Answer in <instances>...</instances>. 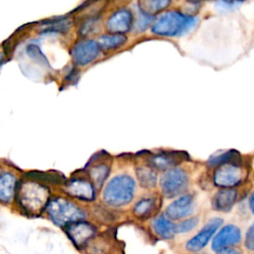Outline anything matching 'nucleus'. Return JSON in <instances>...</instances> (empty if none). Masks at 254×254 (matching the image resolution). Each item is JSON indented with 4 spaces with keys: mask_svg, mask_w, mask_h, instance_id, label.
<instances>
[{
    "mask_svg": "<svg viewBox=\"0 0 254 254\" xmlns=\"http://www.w3.org/2000/svg\"><path fill=\"white\" fill-rule=\"evenodd\" d=\"M194 208L193 198L190 194H185L174 200L166 208V216L169 219L178 220L189 216Z\"/></svg>",
    "mask_w": 254,
    "mask_h": 254,
    "instance_id": "nucleus-14",
    "label": "nucleus"
},
{
    "mask_svg": "<svg viewBox=\"0 0 254 254\" xmlns=\"http://www.w3.org/2000/svg\"><path fill=\"white\" fill-rule=\"evenodd\" d=\"M133 20L132 12L127 8H121L111 14L106 22V27L110 34L123 35L132 28Z\"/></svg>",
    "mask_w": 254,
    "mask_h": 254,
    "instance_id": "nucleus-12",
    "label": "nucleus"
},
{
    "mask_svg": "<svg viewBox=\"0 0 254 254\" xmlns=\"http://www.w3.org/2000/svg\"><path fill=\"white\" fill-rule=\"evenodd\" d=\"M152 227L156 234L165 239H172L176 233V224L165 215H159L152 221Z\"/></svg>",
    "mask_w": 254,
    "mask_h": 254,
    "instance_id": "nucleus-18",
    "label": "nucleus"
},
{
    "mask_svg": "<svg viewBox=\"0 0 254 254\" xmlns=\"http://www.w3.org/2000/svg\"><path fill=\"white\" fill-rule=\"evenodd\" d=\"M109 171H110V168L108 167V165L100 163V164H97V165L91 167L88 170V174H89V177L91 178V180L93 181L94 185L97 188H99V187H101L103 182L108 177Z\"/></svg>",
    "mask_w": 254,
    "mask_h": 254,
    "instance_id": "nucleus-22",
    "label": "nucleus"
},
{
    "mask_svg": "<svg viewBox=\"0 0 254 254\" xmlns=\"http://www.w3.org/2000/svg\"><path fill=\"white\" fill-rule=\"evenodd\" d=\"M222 222V219L219 217L210 219L193 237L187 242V250L190 252H198L204 248L216 230L220 227Z\"/></svg>",
    "mask_w": 254,
    "mask_h": 254,
    "instance_id": "nucleus-8",
    "label": "nucleus"
},
{
    "mask_svg": "<svg viewBox=\"0 0 254 254\" xmlns=\"http://www.w3.org/2000/svg\"><path fill=\"white\" fill-rule=\"evenodd\" d=\"M127 41V38L124 35L120 34H107L100 36L98 38V45L100 49L103 50H113L121 47L125 44Z\"/></svg>",
    "mask_w": 254,
    "mask_h": 254,
    "instance_id": "nucleus-20",
    "label": "nucleus"
},
{
    "mask_svg": "<svg viewBox=\"0 0 254 254\" xmlns=\"http://www.w3.org/2000/svg\"><path fill=\"white\" fill-rule=\"evenodd\" d=\"M217 254H241V253L237 249L229 248V249H225V250H222L220 252H217Z\"/></svg>",
    "mask_w": 254,
    "mask_h": 254,
    "instance_id": "nucleus-30",
    "label": "nucleus"
},
{
    "mask_svg": "<svg viewBox=\"0 0 254 254\" xmlns=\"http://www.w3.org/2000/svg\"><path fill=\"white\" fill-rule=\"evenodd\" d=\"M241 162H242V157L237 150H228L226 152L212 155L208 159L207 165L211 166V167H213V166L219 167V166L227 165V164L240 166Z\"/></svg>",
    "mask_w": 254,
    "mask_h": 254,
    "instance_id": "nucleus-16",
    "label": "nucleus"
},
{
    "mask_svg": "<svg viewBox=\"0 0 254 254\" xmlns=\"http://www.w3.org/2000/svg\"><path fill=\"white\" fill-rule=\"evenodd\" d=\"M68 21L66 18H57L43 24V29L45 32H58V31H66L68 29Z\"/></svg>",
    "mask_w": 254,
    "mask_h": 254,
    "instance_id": "nucleus-24",
    "label": "nucleus"
},
{
    "mask_svg": "<svg viewBox=\"0 0 254 254\" xmlns=\"http://www.w3.org/2000/svg\"><path fill=\"white\" fill-rule=\"evenodd\" d=\"M154 17L151 15H148L142 11H140L139 13V18H138V22H137V28L139 31L145 30L148 25L153 21Z\"/></svg>",
    "mask_w": 254,
    "mask_h": 254,
    "instance_id": "nucleus-27",
    "label": "nucleus"
},
{
    "mask_svg": "<svg viewBox=\"0 0 254 254\" xmlns=\"http://www.w3.org/2000/svg\"><path fill=\"white\" fill-rule=\"evenodd\" d=\"M242 4V2H226V1H219V2H216L215 5L217 6V8L219 9H222V10H225V11H228V10H233L235 8H237L238 6H240Z\"/></svg>",
    "mask_w": 254,
    "mask_h": 254,
    "instance_id": "nucleus-29",
    "label": "nucleus"
},
{
    "mask_svg": "<svg viewBox=\"0 0 254 254\" xmlns=\"http://www.w3.org/2000/svg\"><path fill=\"white\" fill-rule=\"evenodd\" d=\"M100 47L96 41L83 40L77 42L71 49L73 62L78 65H86L93 62L99 55Z\"/></svg>",
    "mask_w": 254,
    "mask_h": 254,
    "instance_id": "nucleus-9",
    "label": "nucleus"
},
{
    "mask_svg": "<svg viewBox=\"0 0 254 254\" xmlns=\"http://www.w3.org/2000/svg\"><path fill=\"white\" fill-rule=\"evenodd\" d=\"M243 171L240 166L227 164L216 168L213 173V183L223 189H232L241 184Z\"/></svg>",
    "mask_w": 254,
    "mask_h": 254,
    "instance_id": "nucleus-7",
    "label": "nucleus"
},
{
    "mask_svg": "<svg viewBox=\"0 0 254 254\" xmlns=\"http://www.w3.org/2000/svg\"><path fill=\"white\" fill-rule=\"evenodd\" d=\"M64 190L69 195L81 200H93L95 197V190L93 185L87 180L76 178L67 182Z\"/></svg>",
    "mask_w": 254,
    "mask_h": 254,
    "instance_id": "nucleus-13",
    "label": "nucleus"
},
{
    "mask_svg": "<svg viewBox=\"0 0 254 254\" xmlns=\"http://www.w3.org/2000/svg\"><path fill=\"white\" fill-rule=\"evenodd\" d=\"M189 178L185 170L173 168L168 170L161 178V189L167 197H174L181 194L188 187Z\"/></svg>",
    "mask_w": 254,
    "mask_h": 254,
    "instance_id": "nucleus-5",
    "label": "nucleus"
},
{
    "mask_svg": "<svg viewBox=\"0 0 254 254\" xmlns=\"http://www.w3.org/2000/svg\"><path fill=\"white\" fill-rule=\"evenodd\" d=\"M16 179L12 174L3 173L0 177V199L7 203L16 195Z\"/></svg>",
    "mask_w": 254,
    "mask_h": 254,
    "instance_id": "nucleus-17",
    "label": "nucleus"
},
{
    "mask_svg": "<svg viewBox=\"0 0 254 254\" xmlns=\"http://www.w3.org/2000/svg\"><path fill=\"white\" fill-rule=\"evenodd\" d=\"M171 2L166 0H149V1H140L138 3L140 11L151 15L154 13H158L164 10L166 7L169 6Z\"/></svg>",
    "mask_w": 254,
    "mask_h": 254,
    "instance_id": "nucleus-23",
    "label": "nucleus"
},
{
    "mask_svg": "<svg viewBox=\"0 0 254 254\" xmlns=\"http://www.w3.org/2000/svg\"><path fill=\"white\" fill-rule=\"evenodd\" d=\"M35 180H39L41 182H49L52 184H60L62 182V177L60 175H51L47 173H39V172H32L28 175Z\"/></svg>",
    "mask_w": 254,
    "mask_h": 254,
    "instance_id": "nucleus-25",
    "label": "nucleus"
},
{
    "mask_svg": "<svg viewBox=\"0 0 254 254\" xmlns=\"http://www.w3.org/2000/svg\"><path fill=\"white\" fill-rule=\"evenodd\" d=\"M241 232L240 229L233 224H227L223 226L218 233L214 236L211 244L213 251L220 252L225 249H229L231 246L240 242Z\"/></svg>",
    "mask_w": 254,
    "mask_h": 254,
    "instance_id": "nucleus-10",
    "label": "nucleus"
},
{
    "mask_svg": "<svg viewBox=\"0 0 254 254\" xmlns=\"http://www.w3.org/2000/svg\"><path fill=\"white\" fill-rule=\"evenodd\" d=\"M198 223L197 217H190L176 224V233H186L192 230Z\"/></svg>",
    "mask_w": 254,
    "mask_h": 254,
    "instance_id": "nucleus-26",
    "label": "nucleus"
},
{
    "mask_svg": "<svg viewBox=\"0 0 254 254\" xmlns=\"http://www.w3.org/2000/svg\"><path fill=\"white\" fill-rule=\"evenodd\" d=\"M136 177L144 188H153L157 184V175L151 167H138L136 169Z\"/></svg>",
    "mask_w": 254,
    "mask_h": 254,
    "instance_id": "nucleus-21",
    "label": "nucleus"
},
{
    "mask_svg": "<svg viewBox=\"0 0 254 254\" xmlns=\"http://www.w3.org/2000/svg\"><path fill=\"white\" fill-rule=\"evenodd\" d=\"M50 191L47 187L37 182H24L16 190V199L22 211L28 215L37 216L47 208Z\"/></svg>",
    "mask_w": 254,
    "mask_h": 254,
    "instance_id": "nucleus-1",
    "label": "nucleus"
},
{
    "mask_svg": "<svg viewBox=\"0 0 254 254\" xmlns=\"http://www.w3.org/2000/svg\"><path fill=\"white\" fill-rule=\"evenodd\" d=\"M184 160H189V155L182 151H169L155 154L149 158L151 168L159 170H171Z\"/></svg>",
    "mask_w": 254,
    "mask_h": 254,
    "instance_id": "nucleus-11",
    "label": "nucleus"
},
{
    "mask_svg": "<svg viewBox=\"0 0 254 254\" xmlns=\"http://www.w3.org/2000/svg\"><path fill=\"white\" fill-rule=\"evenodd\" d=\"M245 246L249 250H254V223L250 225L245 236Z\"/></svg>",
    "mask_w": 254,
    "mask_h": 254,
    "instance_id": "nucleus-28",
    "label": "nucleus"
},
{
    "mask_svg": "<svg viewBox=\"0 0 254 254\" xmlns=\"http://www.w3.org/2000/svg\"><path fill=\"white\" fill-rule=\"evenodd\" d=\"M64 231L72 244L81 249L92 239L96 234V228L89 222L84 220L70 223L64 227Z\"/></svg>",
    "mask_w": 254,
    "mask_h": 254,
    "instance_id": "nucleus-6",
    "label": "nucleus"
},
{
    "mask_svg": "<svg viewBox=\"0 0 254 254\" xmlns=\"http://www.w3.org/2000/svg\"><path fill=\"white\" fill-rule=\"evenodd\" d=\"M249 207L251 212L254 214V191L251 193L250 197H249Z\"/></svg>",
    "mask_w": 254,
    "mask_h": 254,
    "instance_id": "nucleus-31",
    "label": "nucleus"
},
{
    "mask_svg": "<svg viewBox=\"0 0 254 254\" xmlns=\"http://www.w3.org/2000/svg\"><path fill=\"white\" fill-rule=\"evenodd\" d=\"M157 208V199L154 197H145L136 202L133 212L141 219L148 218Z\"/></svg>",
    "mask_w": 254,
    "mask_h": 254,
    "instance_id": "nucleus-19",
    "label": "nucleus"
},
{
    "mask_svg": "<svg viewBox=\"0 0 254 254\" xmlns=\"http://www.w3.org/2000/svg\"><path fill=\"white\" fill-rule=\"evenodd\" d=\"M135 188V181L132 177L125 174L117 175L104 188L102 198L110 206H123L132 200Z\"/></svg>",
    "mask_w": 254,
    "mask_h": 254,
    "instance_id": "nucleus-3",
    "label": "nucleus"
},
{
    "mask_svg": "<svg viewBox=\"0 0 254 254\" xmlns=\"http://www.w3.org/2000/svg\"><path fill=\"white\" fill-rule=\"evenodd\" d=\"M237 198V191L234 189H222L212 197V207L217 211H229Z\"/></svg>",
    "mask_w": 254,
    "mask_h": 254,
    "instance_id": "nucleus-15",
    "label": "nucleus"
},
{
    "mask_svg": "<svg viewBox=\"0 0 254 254\" xmlns=\"http://www.w3.org/2000/svg\"><path fill=\"white\" fill-rule=\"evenodd\" d=\"M197 24V18L178 11H167L160 15L152 26V33L160 36L176 37L191 31Z\"/></svg>",
    "mask_w": 254,
    "mask_h": 254,
    "instance_id": "nucleus-2",
    "label": "nucleus"
},
{
    "mask_svg": "<svg viewBox=\"0 0 254 254\" xmlns=\"http://www.w3.org/2000/svg\"><path fill=\"white\" fill-rule=\"evenodd\" d=\"M46 209L51 220L58 226L65 227L85 218V212L79 206L61 197L50 200Z\"/></svg>",
    "mask_w": 254,
    "mask_h": 254,
    "instance_id": "nucleus-4",
    "label": "nucleus"
}]
</instances>
